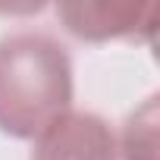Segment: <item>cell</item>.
<instances>
[{
    "instance_id": "cell-2",
    "label": "cell",
    "mask_w": 160,
    "mask_h": 160,
    "mask_svg": "<svg viewBox=\"0 0 160 160\" xmlns=\"http://www.w3.org/2000/svg\"><path fill=\"white\" fill-rule=\"evenodd\" d=\"M32 160H116V138L104 116L66 110L35 138Z\"/></svg>"
},
{
    "instance_id": "cell-3",
    "label": "cell",
    "mask_w": 160,
    "mask_h": 160,
    "mask_svg": "<svg viewBox=\"0 0 160 160\" xmlns=\"http://www.w3.org/2000/svg\"><path fill=\"white\" fill-rule=\"evenodd\" d=\"M60 22L82 41H110L151 35L157 22V3H82L66 0L57 3Z\"/></svg>"
},
{
    "instance_id": "cell-4",
    "label": "cell",
    "mask_w": 160,
    "mask_h": 160,
    "mask_svg": "<svg viewBox=\"0 0 160 160\" xmlns=\"http://www.w3.org/2000/svg\"><path fill=\"white\" fill-rule=\"evenodd\" d=\"M122 160H157V98H148L126 119Z\"/></svg>"
},
{
    "instance_id": "cell-1",
    "label": "cell",
    "mask_w": 160,
    "mask_h": 160,
    "mask_svg": "<svg viewBox=\"0 0 160 160\" xmlns=\"http://www.w3.org/2000/svg\"><path fill=\"white\" fill-rule=\"evenodd\" d=\"M72 104V60L60 41L19 32L0 41V132L38 138Z\"/></svg>"
}]
</instances>
